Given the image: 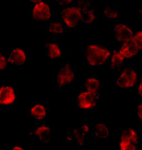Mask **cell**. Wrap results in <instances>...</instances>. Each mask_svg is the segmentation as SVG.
Segmentation results:
<instances>
[{"instance_id": "cell-1", "label": "cell", "mask_w": 142, "mask_h": 150, "mask_svg": "<svg viewBox=\"0 0 142 150\" xmlns=\"http://www.w3.org/2000/svg\"><path fill=\"white\" fill-rule=\"evenodd\" d=\"M112 55L108 43H89L83 49V55L88 69H102L107 65Z\"/></svg>"}, {"instance_id": "cell-2", "label": "cell", "mask_w": 142, "mask_h": 150, "mask_svg": "<svg viewBox=\"0 0 142 150\" xmlns=\"http://www.w3.org/2000/svg\"><path fill=\"white\" fill-rule=\"evenodd\" d=\"M141 77L139 69L129 67L119 70L114 78L116 86L125 90H135Z\"/></svg>"}, {"instance_id": "cell-3", "label": "cell", "mask_w": 142, "mask_h": 150, "mask_svg": "<svg viewBox=\"0 0 142 150\" xmlns=\"http://www.w3.org/2000/svg\"><path fill=\"white\" fill-rule=\"evenodd\" d=\"M89 134H91L90 123H79L76 127L67 130L66 142L67 144L76 146L78 149H85Z\"/></svg>"}, {"instance_id": "cell-4", "label": "cell", "mask_w": 142, "mask_h": 150, "mask_svg": "<svg viewBox=\"0 0 142 150\" xmlns=\"http://www.w3.org/2000/svg\"><path fill=\"white\" fill-rule=\"evenodd\" d=\"M142 47L141 28H134V35L130 40L119 45V50L125 59L138 57Z\"/></svg>"}, {"instance_id": "cell-5", "label": "cell", "mask_w": 142, "mask_h": 150, "mask_svg": "<svg viewBox=\"0 0 142 150\" xmlns=\"http://www.w3.org/2000/svg\"><path fill=\"white\" fill-rule=\"evenodd\" d=\"M30 21H48L52 16L50 3L42 0H30L29 1Z\"/></svg>"}, {"instance_id": "cell-6", "label": "cell", "mask_w": 142, "mask_h": 150, "mask_svg": "<svg viewBox=\"0 0 142 150\" xmlns=\"http://www.w3.org/2000/svg\"><path fill=\"white\" fill-rule=\"evenodd\" d=\"M77 81V72L70 64H62L56 70L55 87L58 91L65 90L67 87L73 86Z\"/></svg>"}, {"instance_id": "cell-7", "label": "cell", "mask_w": 142, "mask_h": 150, "mask_svg": "<svg viewBox=\"0 0 142 150\" xmlns=\"http://www.w3.org/2000/svg\"><path fill=\"white\" fill-rule=\"evenodd\" d=\"M140 139L139 129L122 128L119 133L120 150H139Z\"/></svg>"}, {"instance_id": "cell-8", "label": "cell", "mask_w": 142, "mask_h": 150, "mask_svg": "<svg viewBox=\"0 0 142 150\" xmlns=\"http://www.w3.org/2000/svg\"><path fill=\"white\" fill-rule=\"evenodd\" d=\"M86 9L76 6L75 4L61 8V22L71 32L79 26L81 16Z\"/></svg>"}, {"instance_id": "cell-9", "label": "cell", "mask_w": 142, "mask_h": 150, "mask_svg": "<svg viewBox=\"0 0 142 150\" xmlns=\"http://www.w3.org/2000/svg\"><path fill=\"white\" fill-rule=\"evenodd\" d=\"M102 100L94 94L81 90L77 94V103L79 112H86L97 110L99 103Z\"/></svg>"}, {"instance_id": "cell-10", "label": "cell", "mask_w": 142, "mask_h": 150, "mask_svg": "<svg viewBox=\"0 0 142 150\" xmlns=\"http://www.w3.org/2000/svg\"><path fill=\"white\" fill-rule=\"evenodd\" d=\"M28 48H9L5 54L9 65L21 69L28 63Z\"/></svg>"}, {"instance_id": "cell-11", "label": "cell", "mask_w": 142, "mask_h": 150, "mask_svg": "<svg viewBox=\"0 0 142 150\" xmlns=\"http://www.w3.org/2000/svg\"><path fill=\"white\" fill-rule=\"evenodd\" d=\"M109 30L114 32V42L119 43V45L130 40L134 35V28L126 21L115 23Z\"/></svg>"}, {"instance_id": "cell-12", "label": "cell", "mask_w": 142, "mask_h": 150, "mask_svg": "<svg viewBox=\"0 0 142 150\" xmlns=\"http://www.w3.org/2000/svg\"><path fill=\"white\" fill-rule=\"evenodd\" d=\"M52 134V129L49 123L42 122L35 123L29 130V136L37 139L42 144H49Z\"/></svg>"}, {"instance_id": "cell-13", "label": "cell", "mask_w": 142, "mask_h": 150, "mask_svg": "<svg viewBox=\"0 0 142 150\" xmlns=\"http://www.w3.org/2000/svg\"><path fill=\"white\" fill-rule=\"evenodd\" d=\"M18 87L17 86H0V107H11L18 104Z\"/></svg>"}, {"instance_id": "cell-14", "label": "cell", "mask_w": 142, "mask_h": 150, "mask_svg": "<svg viewBox=\"0 0 142 150\" xmlns=\"http://www.w3.org/2000/svg\"><path fill=\"white\" fill-rule=\"evenodd\" d=\"M82 90L94 94L103 100V83L97 76H83Z\"/></svg>"}, {"instance_id": "cell-15", "label": "cell", "mask_w": 142, "mask_h": 150, "mask_svg": "<svg viewBox=\"0 0 142 150\" xmlns=\"http://www.w3.org/2000/svg\"><path fill=\"white\" fill-rule=\"evenodd\" d=\"M30 117L34 120L35 123L45 122L49 116V108L44 102H35L29 109Z\"/></svg>"}, {"instance_id": "cell-16", "label": "cell", "mask_w": 142, "mask_h": 150, "mask_svg": "<svg viewBox=\"0 0 142 150\" xmlns=\"http://www.w3.org/2000/svg\"><path fill=\"white\" fill-rule=\"evenodd\" d=\"M45 30L52 37H63L67 33L70 32L61 21L56 20L55 11H53L51 18L47 21Z\"/></svg>"}, {"instance_id": "cell-17", "label": "cell", "mask_w": 142, "mask_h": 150, "mask_svg": "<svg viewBox=\"0 0 142 150\" xmlns=\"http://www.w3.org/2000/svg\"><path fill=\"white\" fill-rule=\"evenodd\" d=\"M125 60L126 59L120 53L119 49L112 48V55H111L107 65L111 69H114V71H119V70L124 68L125 66H126Z\"/></svg>"}, {"instance_id": "cell-18", "label": "cell", "mask_w": 142, "mask_h": 150, "mask_svg": "<svg viewBox=\"0 0 142 150\" xmlns=\"http://www.w3.org/2000/svg\"><path fill=\"white\" fill-rule=\"evenodd\" d=\"M97 6H91L90 8L83 12L80 23H79V26L80 27H88L89 25H92L97 19Z\"/></svg>"}, {"instance_id": "cell-19", "label": "cell", "mask_w": 142, "mask_h": 150, "mask_svg": "<svg viewBox=\"0 0 142 150\" xmlns=\"http://www.w3.org/2000/svg\"><path fill=\"white\" fill-rule=\"evenodd\" d=\"M45 55L47 58L58 59L63 56L64 50L59 43H45Z\"/></svg>"}, {"instance_id": "cell-20", "label": "cell", "mask_w": 142, "mask_h": 150, "mask_svg": "<svg viewBox=\"0 0 142 150\" xmlns=\"http://www.w3.org/2000/svg\"><path fill=\"white\" fill-rule=\"evenodd\" d=\"M90 131L95 139L107 138L109 134L108 125L102 123H90Z\"/></svg>"}, {"instance_id": "cell-21", "label": "cell", "mask_w": 142, "mask_h": 150, "mask_svg": "<svg viewBox=\"0 0 142 150\" xmlns=\"http://www.w3.org/2000/svg\"><path fill=\"white\" fill-rule=\"evenodd\" d=\"M119 19V8L116 6H105L103 8V20L116 22Z\"/></svg>"}, {"instance_id": "cell-22", "label": "cell", "mask_w": 142, "mask_h": 150, "mask_svg": "<svg viewBox=\"0 0 142 150\" xmlns=\"http://www.w3.org/2000/svg\"><path fill=\"white\" fill-rule=\"evenodd\" d=\"M8 65L5 54H3L1 50H0V74H7Z\"/></svg>"}, {"instance_id": "cell-23", "label": "cell", "mask_w": 142, "mask_h": 150, "mask_svg": "<svg viewBox=\"0 0 142 150\" xmlns=\"http://www.w3.org/2000/svg\"><path fill=\"white\" fill-rule=\"evenodd\" d=\"M74 4L79 8L88 9L92 6V1H85V0H74Z\"/></svg>"}, {"instance_id": "cell-24", "label": "cell", "mask_w": 142, "mask_h": 150, "mask_svg": "<svg viewBox=\"0 0 142 150\" xmlns=\"http://www.w3.org/2000/svg\"><path fill=\"white\" fill-rule=\"evenodd\" d=\"M55 3L57 6H60L61 8H66L67 6H70L74 4V0H56Z\"/></svg>"}, {"instance_id": "cell-25", "label": "cell", "mask_w": 142, "mask_h": 150, "mask_svg": "<svg viewBox=\"0 0 142 150\" xmlns=\"http://www.w3.org/2000/svg\"><path fill=\"white\" fill-rule=\"evenodd\" d=\"M136 117H137V121L138 122H140L142 120V105L141 102L139 101V103L136 104Z\"/></svg>"}, {"instance_id": "cell-26", "label": "cell", "mask_w": 142, "mask_h": 150, "mask_svg": "<svg viewBox=\"0 0 142 150\" xmlns=\"http://www.w3.org/2000/svg\"><path fill=\"white\" fill-rule=\"evenodd\" d=\"M136 95L138 96H142V78L141 77L140 79H139V83L138 84V86L136 89Z\"/></svg>"}, {"instance_id": "cell-27", "label": "cell", "mask_w": 142, "mask_h": 150, "mask_svg": "<svg viewBox=\"0 0 142 150\" xmlns=\"http://www.w3.org/2000/svg\"><path fill=\"white\" fill-rule=\"evenodd\" d=\"M10 150H27L21 145H16Z\"/></svg>"}, {"instance_id": "cell-28", "label": "cell", "mask_w": 142, "mask_h": 150, "mask_svg": "<svg viewBox=\"0 0 142 150\" xmlns=\"http://www.w3.org/2000/svg\"><path fill=\"white\" fill-rule=\"evenodd\" d=\"M136 13L138 16H141V7L139 6H137L136 8Z\"/></svg>"}]
</instances>
